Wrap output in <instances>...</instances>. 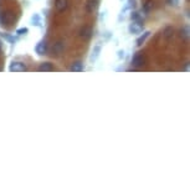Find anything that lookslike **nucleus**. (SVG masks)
<instances>
[{
	"label": "nucleus",
	"mask_w": 190,
	"mask_h": 190,
	"mask_svg": "<svg viewBox=\"0 0 190 190\" xmlns=\"http://www.w3.org/2000/svg\"><path fill=\"white\" fill-rule=\"evenodd\" d=\"M128 30H129V33H131L132 35H137V34H141L142 31H143V26H142V22H138V21H133V22H132V24L129 25Z\"/></svg>",
	"instance_id": "1"
},
{
	"label": "nucleus",
	"mask_w": 190,
	"mask_h": 190,
	"mask_svg": "<svg viewBox=\"0 0 190 190\" xmlns=\"http://www.w3.org/2000/svg\"><path fill=\"white\" fill-rule=\"evenodd\" d=\"M25 70H26V67L22 62H11V65L9 67V71H11V72H22Z\"/></svg>",
	"instance_id": "2"
},
{
	"label": "nucleus",
	"mask_w": 190,
	"mask_h": 190,
	"mask_svg": "<svg viewBox=\"0 0 190 190\" xmlns=\"http://www.w3.org/2000/svg\"><path fill=\"white\" fill-rule=\"evenodd\" d=\"M132 65L134 67H142L144 65V56L141 53H137L132 60Z\"/></svg>",
	"instance_id": "3"
},
{
	"label": "nucleus",
	"mask_w": 190,
	"mask_h": 190,
	"mask_svg": "<svg viewBox=\"0 0 190 190\" xmlns=\"http://www.w3.org/2000/svg\"><path fill=\"white\" fill-rule=\"evenodd\" d=\"M46 50H47V44H46L45 41H40V42L36 45V47H35V51H36V53H39V55H45V53H46Z\"/></svg>",
	"instance_id": "4"
},
{
	"label": "nucleus",
	"mask_w": 190,
	"mask_h": 190,
	"mask_svg": "<svg viewBox=\"0 0 190 190\" xmlns=\"http://www.w3.org/2000/svg\"><path fill=\"white\" fill-rule=\"evenodd\" d=\"M67 4H69L67 0H56V2H55L56 9H57L58 11H63V10H66V9H67Z\"/></svg>",
	"instance_id": "5"
},
{
	"label": "nucleus",
	"mask_w": 190,
	"mask_h": 190,
	"mask_svg": "<svg viewBox=\"0 0 190 190\" xmlns=\"http://www.w3.org/2000/svg\"><path fill=\"white\" fill-rule=\"evenodd\" d=\"M11 20H13V15L10 13H2L0 14V22H2L3 25L9 24Z\"/></svg>",
	"instance_id": "6"
},
{
	"label": "nucleus",
	"mask_w": 190,
	"mask_h": 190,
	"mask_svg": "<svg viewBox=\"0 0 190 190\" xmlns=\"http://www.w3.org/2000/svg\"><path fill=\"white\" fill-rule=\"evenodd\" d=\"M80 34H81V36L85 38V39L91 38V35H92V27H91V26H83V29L81 30Z\"/></svg>",
	"instance_id": "7"
},
{
	"label": "nucleus",
	"mask_w": 190,
	"mask_h": 190,
	"mask_svg": "<svg viewBox=\"0 0 190 190\" xmlns=\"http://www.w3.org/2000/svg\"><path fill=\"white\" fill-rule=\"evenodd\" d=\"M52 70H53V67H52V65L50 62H44L39 66L40 72H49V71H52Z\"/></svg>",
	"instance_id": "8"
},
{
	"label": "nucleus",
	"mask_w": 190,
	"mask_h": 190,
	"mask_svg": "<svg viewBox=\"0 0 190 190\" xmlns=\"http://www.w3.org/2000/svg\"><path fill=\"white\" fill-rule=\"evenodd\" d=\"M82 70H83V66H82V63L80 61L73 62L72 65H71V67H70V71L71 72H81Z\"/></svg>",
	"instance_id": "9"
},
{
	"label": "nucleus",
	"mask_w": 190,
	"mask_h": 190,
	"mask_svg": "<svg viewBox=\"0 0 190 190\" xmlns=\"http://www.w3.org/2000/svg\"><path fill=\"white\" fill-rule=\"evenodd\" d=\"M97 0H88L87 2V5H86V8H87V11H93L94 9L97 8Z\"/></svg>",
	"instance_id": "10"
},
{
	"label": "nucleus",
	"mask_w": 190,
	"mask_h": 190,
	"mask_svg": "<svg viewBox=\"0 0 190 190\" xmlns=\"http://www.w3.org/2000/svg\"><path fill=\"white\" fill-rule=\"evenodd\" d=\"M149 35H150V31H145V33H144L141 38H138V39H137V45H138V46H142V45H143V42L148 39V36H149Z\"/></svg>",
	"instance_id": "11"
},
{
	"label": "nucleus",
	"mask_w": 190,
	"mask_h": 190,
	"mask_svg": "<svg viewBox=\"0 0 190 190\" xmlns=\"http://www.w3.org/2000/svg\"><path fill=\"white\" fill-rule=\"evenodd\" d=\"M152 9H153V0H147L145 4H144V6H143V10H144L145 13H148V11H150Z\"/></svg>",
	"instance_id": "12"
},
{
	"label": "nucleus",
	"mask_w": 190,
	"mask_h": 190,
	"mask_svg": "<svg viewBox=\"0 0 190 190\" xmlns=\"http://www.w3.org/2000/svg\"><path fill=\"white\" fill-rule=\"evenodd\" d=\"M100 51H101V47L100 46H96L93 49V52H92V60H96L97 57H98V55H100Z\"/></svg>",
	"instance_id": "13"
},
{
	"label": "nucleus",
	"mask_w": 190,
	"mask_h": 190,
	"mask_svg": "<svg viewBox=\"0 0 190 190\" xmlns=\"http://www.w3.org/2000/svg\"><path fill=\"white\" fill-rule=\"evenodd\" d=\"M132 20L133 21H138V22H143V19H142V16L139 15V13H132Z\"/></svg>",
	"instance_id": "14"
},
{
	"label": "nucleus",
	"mask_w": 190,
	"mask_h": 190,
	"mask_svg": "<svg viewBox=\"0 0 190 190\" xmlns=\"http://www.w3.org/2000/svg\"><path fill=\"white\" fill-rule=\"evenodd\" d=\"M181 38H184V39H188L189 38V27L188 26H184L183 29H181Z\"/></svg>",
	"instance_id": "15"
},
{
	"label": "nucleus",
	"mask_w": 190,
	"mask_h": 190,
	"mask_svg": "<svg viewBox=\"0 0 190 190\" xmlns=\"http://www.w3.org/2000/svg\"><path fill=\"white\" fill-rule=\"evenodd\" d=\"M172 35H173V29H172V27H167L165 31H164V36H165L167 39H169Z\"/></svg>",
	"instance_id": "16"
},
{
	"label": "nucleus",
	"mask_w": 190,
	"mask_h": 190,
	"mask_svg": "<svg viewBox=\"0 0 190 190\" xmlns=\"http://www.w3.org/2000/svg\"><path fill=\"white\" fill-rule=\"evenodd\" d=\"M27 31H29V30H27L26 27H22V29H18V30H16V34H18V35H24V34H27Z\"/></svg>",
	"instance_id": "17"
},
{
	"label": "nucleus",
	"mask_w": 190,
	"mask_h": 190,
	"mask_svg": "<svg viewBox=\"0 0 190 190\" xmlns=\"http://www.w3.org/2000/svg\"><path fill=\"white\" fill-rule=\"evenodd\" d=\"M3 36H4L6 40H9L10 42H13V44L15 42V39H14V38H11V36H9V35H4V34H3Z\"/></svg>",
	"instance_id": "18"
},
{
	"label": "nucleus",
	"mask_w": 190,
	"mask_h": 190,
	"mask_svg": "<svg viewBox=\"0 0 190 190\" xmlns=\"http://www.w3.org/2000/svg\"><path fill=\"white\" fill-rule=\"evenodd\" d=\"M33 21H34L35 25H40V21H39V16H38V15H35V16L33 18Z\"/></svg>",
	"instance_id": "19"
},
{
	"label": "nucleus",
	"mask_w": 190,
	"mask_h": 190,
	"mask_svg": "<svg viewBox=\"0 0 190 190\" xmlns=\"http://www.w3.org/2000/svg\"><path fill=\"white\" fill-rule=\"evenodd\" d=\"M178 2L179 0H168V4L169 5H178Z\"/></svg>",
	"instance_id": "20"
},
{
	"label": "nucleus",
	"mask_w": 190,
	"mask_h": 190,
	"mask_svg": "<svg viewBox=\"0 0 190 190\" xmlns=\"http://www.w3.org/2000/svg\"><path fill=\"white\" fill-rule=\"evenodd\" d=\"M56 51H57V52H60V51H61V42H58V44L56 45Z\"/></svg>",
	"instance_id": "21"
},
{
	"label": "nucleus",
	"mask_w": 190,
	"mask_h": 190,
	"mask_svg": "<svg viewBox=\"0 0 190 190\" xmlns=\"http://www.w3.org/2000/svg\"><path fill=\"white\" fill-rule=\"evenodd\" d=\"M129 4H131V6H136V0H129Z\"/></svg>",
	"instance_id": "22"
},
{
	"label": "nucleus",
	"mask_w": 190,
	"mask_h": 190,
	"mask_svg": "<svg viewBox=\"0 0 190 190\" xmlns=\"http://www.w3.org/2000/svg\"><path fill=\"white\" fill-rule=\"evenodd\" d=\"M124 57V51H119V58Z\"/></svg>",
	"instance_id": "23"
},
{
	"label": "nucleus",
	"mask_w": 190,
	"mask_h": 190,
	"mask_svg": "<svg viewBox=\"0 0 190 190\" xmlns=\"http://www.w3.org/2000/svg\"><path fill=\"white\" fill-rule=\"evenodd\" d=\"M0 51H2V41H0Z\"/></svg>",
	"instance_id": "24"
}]
</instances>
